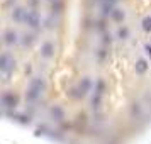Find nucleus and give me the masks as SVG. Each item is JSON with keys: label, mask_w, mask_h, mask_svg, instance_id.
I'll use <instances>...</instances> for the list:
<instances>
[{"label": "nucleus", "mask_w": 151, "mask_h": 144, "mask_svg": "<svg viewBox=\"0 0 151 144\" xmlns=\"http://www.w3.org/2000/svg\"><path fill=\"white\" fill-rule=\"evenodd\" d=\"M46 90V82L42 80L41 76L37 78H32L31 83H29V88H27V93H26V98L29 102H36L39 97L42 95V92Z\"/></svg>", "instance_id": "obj_1"}, {"label": "nucleus", "mask_w": 151, "mask_h": 144, "mask_svg": "<svg viewBox=\"0 0 151 144\" xmlns=\"http://www.w3.org/2000/svg\"><path fill=\"white\" fill-rule=\"evenodd\" d=\"M14 68H15L14 56L9 54V53H4V54L0 56V71H2L4 75H9Z\"/></svg>", "instance_id": "obj_2"}, {"label": "nucleus", "mask_w": 151, "mask_h": 144, "mask_svg": "<svg viewBox=\"0 0 151 144\" xmlns=\"http://www.w3.org/2000/svg\"><path fill=\"white\" fill-rule=\"evenodd\" d=\"M90 87H92V82H90V78H83L82 82H80V85H78V88L75 90V92H76L75 97H85L87 93H88Z\"/></svg>", "instance_id": "obj_3"}, {"label": "nucleus", "mask_w": 151, "mask_h": 144, "mask_svg": "<svg viewBox=\"0 0 151 144\" xmlns=\"http://www.w3.org/2000/svg\"><path fill=\"white\" fill-rule=\"evenodd\" d=\"M24 22H26L27 26H31V27H37L41 21H39V15H37V12H34V10H29L27 14H26Z\"/></svg>", "instance_id": "obj_4"}, {"label": "nucleus", "mask_w": 151, "mask_h": 144, "mask_svg": "<svg viewBox=\"0 0 151 144\" xmlns=\"http://www.w3.org/2000/svg\"><path fill=\"white\" fill-rule=\"evenodd\" d=\"M2 103H4V107H15L17 105V97L10 92H5L2 95Z\"/></svg>", "instance_id": "obj_5"}, {"label": "nucleus", "mask_w": 151, "mask_h": 144, "mask_svg": "<svg viewBox=\"0 0 151 144\" xmlns=\"http://www.w3.org/2000/svg\"><path fill=\"white\" fill-rule=\"evenodd\" d=\"M53 54H55V44L49 42V41H46L41 46V56L42 58H51Z\"/></svg>", "instance_id": "obj_6"}, {"label": "nucleus", "mask_w": 151, "mask_h": 144, "mask_svg": "<svg viewBox=\"0 0 151 144\" xmlns=\"http://www.w3.org/2000/svg\"><path fill=\"white\" fill-rule=\"evenodd\" d=\"M17 41H19V37H17V32H15V31H12V29L5 31V34H4V42H5V44L12 46V44H15Z\"/></svg>", "instance_id": "obj_7"}, {"label": "nucleus", "mask_w": 151, "mask_h": 144, "mask_svg": "<svg viewBox=\"0 0 151 144\" xmlns=\"http://www.w3.org/2000/svg\"><path fill=\"white\" fill-rule=\"evenodd\" d=\"M134 68H136V73L144 75V73L148 71V68H150V64H148V61H146V59H143V58H141V59H137V61H136V66H134Z\"/></svg>", "instance_id": "obj_8"}, {"label": "nucleus", "mask_w": 151, "mask_h": 144, "mask_svg": "<svg viewBox=\"0 0 151 144\" xmlns=\"http://www.w3.org/2000/svg\"><path fill=\"white\" fill-rule=\"evenodd\" d=\"M26 14H27V10H24V9L17 7V9H14L12 17H14V21H17V22H24V19H26Z\"/></svg>", "instance_id": "obj_9"}, {"label": "nucleus", "mask_w": 151, "mask_h": 144, "mask_svg": "<svg viewBox=\"0 0 151 144\" xmlns=\"http://www.w3.org/2000/svg\"><path fill=\"white\" fill-rule=\"evenodd\" d=\"M51 117H53L55 120H58V122H60V120H63L65 114H63V110L60 109V107H53V109H51Z\"/></svg>", "instance_id": "obj_10"}, {"label": "nucleus", "mask_w": 151, "mask_h": 144, "mask_svg": "<svg viewBox=\"0 0 151 144\" xmlns=\"http://www.w3.org/2000/svg\"><path fill=\"white\" fill-rule=\"evenodd\" d=\"M112 19H114V21H117V22H121L124 19V12L122 10H121V9H114V12H112Z\"/></svg>", "instance_id": "obj_11"}, {"label": "nucleus", "mask_w": 151, "mask_h": 144, "mask_svg": "<svg viewBox=\"0 0 151 144\" xmlns=\"http://www.w3.org/2000/svg\"><path fill=\"white\" fill-rule=\"evenodd\" d=\"M143 29L146 31V32L151 31V17H144L143 19Z\"/></svg>", "instance_id": "obj_12"}, {"label": "nucleus", "mask_w": 151, "mask_h": 144, "mask_svg": "<svg viewBox=\"0 0 151 144\" xmlns=\"http://www.w3.org/2000/svg\"><path fill=\"white\" fill-rule=\"evenodd\" d=\"M117 34H119V37H121V39H127V36H129V29H127V27H121Z\"/></svg>", "instance_id": "obj_13"}, {"label": "nucleus", "mask_w": 151, "mask_h": 144, "mask_svg": "<svg viewBox=\"0 0 151 144\" xmlns=\"http://www.w3.org/2000/svg\"><path fill=\"white\" fill-rule=\"evenodd\" d=\"M24 37H26V39H24V44H26V46H27V44H31V42L34 41V39H32V37H34V36H24Z\"/></svg>", "instance_id": "obj_14"}, {"label": "nucleus", "mask_w": 151, "mask_h": 144, "mask_svg": "<svg viewBox=\"0 0 151 144\" xmlns=\"http://www.w3.org/2000/svg\"><path fill=\"white\" fill-rule=\"evenodd\" d=\"M146 51H148V54L151 56V46H146Z\"/></svg>", "instance_id": "obj_15"}, {"label": "nucleus", "mask_w": 151, "mask_h": 144, "mask_svg": "<svg viewBox=\"0 0 151 144\" xmlns=\"http://www.w3.org/2000/svg\"><path fill=\"white\" fill-rule=\"evenodd\" d=\"M51 2H53V0H51Z\"/></svg>", "instance_id": "obj_16"}]
</instances>
